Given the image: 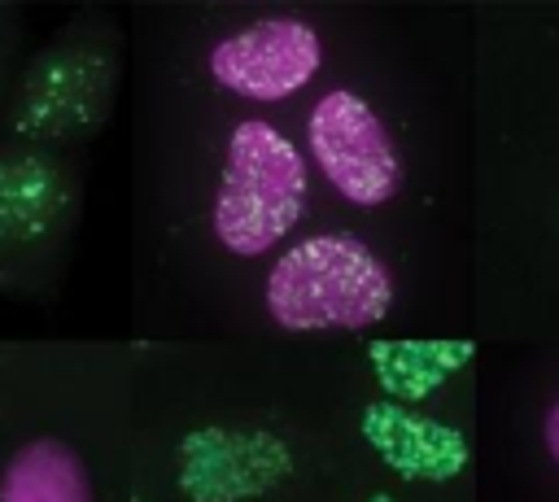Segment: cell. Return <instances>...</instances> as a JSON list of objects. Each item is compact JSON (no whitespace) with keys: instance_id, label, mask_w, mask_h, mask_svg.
Listing matches in <instances>:
<instances>
[{"instance_id":"obj_1","label":"cell","mask_w":559,"mask_h":502,"mask_svg":"<svg viewBox=\"0 0 559 502\" xmlns=\"http://www.w3.org/2000/svg\"><path fill=\"white\" fill-rule=\"evenodd\" d=\"M393 306L389 266L354 236H310L266 275V314L288 332L371 327Z\"/></svg>"},{"instance_id":"obj_2","label":"cell","mask_w":559,"mask_h":502,"mask_svg":"<svg viewBox=\"0 0 559 502\" xmlns=\"http://www.w3.org/2000/svg\"><path fill=\"white\" fill-rule=\"evenodd\" d=\"M301 205H306V162L297 144L262 118L236 122L214 196V236L231 253L258 258L293 231Z\"/></svg>"},{"instance_id":"obj_6","label":"cell","mask_w":559,"mask_h":502,"mask_svg":"<svg viewBox=\"0 0 559 502\" xmlns=\"http://www.w3.org/2000/svg\"><path fill=\"white\" fill-rule=\"evenodd\" d=\"M542 437H546V450H550V458L559 463V402L546 410V423H542Z\"/></svg>"},{"instance_id":"obj_5","label":"cell","mask_w":559,"mask_h":502,"mask_svg":"<svg viewBox=\"0 0 559 502\" xmlns=\"http://www.w3.org/2000/svg\"><path fill=\"white\" fill-rule=\"evenodd\" d=\"M0 502H92L83 458L57 437L22 445L0 476Z\"/></svg>"},{"instance_id":"obj_3","label":"cell","mask_w":559,"mask_h":502,"mask_svg":"<svg viewBox=\"0 0 559 502\" xmlns=\"http://www.w3.org/2000/svg\"><path fill=\"white\" fill-rule=\"evenodd\" d=\"M306 140L323 179L354 205H384L402 188V157L389 140L380 113L345 87L314 100L306 118Z\"/></svg>"},{"instance_id":"obj_4","label":"cell","mask_w":559,"mask_h":502,"mask_svg":"<svg viewBox=\"0 0 559 502\" xmlns=\"http://www.w3.org/2000/svg\"><path fill=\"white\" fill-rule=\"evenodd\" d=\"M210 79L245 100H288L323 65V39L301 17H258L223 35L210 57Z\"/></svg>"}]
</instances>
